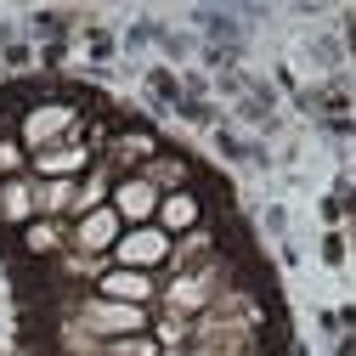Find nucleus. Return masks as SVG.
<instances>
[{
  "instance_id": "nucleus-23",
  "label": "nucleus",
  "mask_w": 356,
  "mask_h": 356,
  "mask_svg": "<svg viewBox=\"0 0 356 356\" xmlns=\"http://www.w3.org/2000/svg\"><path fill=\"white\" fill-rule=\"evenodd\" d=\"M345 29H350V40H345V46H350V57H356V12H350V23H345Z\"/></svg>"
},
{
  "instance_id": "nucleus-7",
  "label": "nucleus",
  "mask_w": 356,
  "mask_h": 356,
  "mask_svg": "<svg viewBox=\"0 0 356 356\" xmlns=\"http://www.w3.org/2000/svg\"><path fill=\"white\" fill-rule=\"evenodd\" d=\"M108 204H113V215L124 220V227H153V215H159V187L147 181V175H119Z\"/></svg>"
},
{
  "instance_id": "nucleus-19",
  "label": "nucleus",
  "mask_w": 356,
  "mask_h": 356,
  "mask_svg": "<svg viewBox=\"0 0 356 356\" xmlns=\"http://www.w3.org/2000/svg\"><path fill=\"white\" fill-rule=\"evenodd\" d=\"M108 350H113V356H164V345H159L153 334H130V339H108Z\"/></svg>"
},
{
  "instance_id": "nucleus-16",
  "label": "nucleus",
  "mask_w": 356,
  "mask_h": 356,
  "mask_svg": "<svg viewBox=\"0 0 356 356\" xmlns=\"http://www.w3.org/2000/svg\"><path fill=\"white\" fill-rule=\"evenodd\" d=\"M79 46H85L91 63H113V57H119V34H113V29H85Z\"/></svg>"
},
{
  "instance_id": "nucleus-18",
  "label": "nucleus",
  "mask_w": 356,
  "mask_h": 356,
  "mask_svg": "<svg viewBox=\"0 0 356 356\" xmlns=\"http://www.w3.org/2000/svg\"><path fill=\"white\" fill-rule=\"evenodd\" d=\"M12 175H29V153L17 136H0V181H12Z\"/></svg>"
},
{
  "instance_id": "nucleus-24",
  "label": "nucleus",
  "mask_w": 356,
  "mask_h": 356,
  "mask_svg": "<svg viewBox=\"0 0 356 356\" xmlns=\"http://www.w3.org/2000/svg\"><path fill=\"white\" fill-rule=\"evenodd\" d=\"M345 227H350V249H356V220H345Z\"/></svg>"
},
{
  "instance_id": "nucleus-2",
  "label": "nucleus",
  "mask_w": 356,
  "mask_h": 356,
  "mask_svg": "<svg viewBox=\"0 0 356 356\" xmlns=\"http://www.w3.org/2000/svg\"><path fill=\"white\" fill-rule=\"evenodd\" d=\"M164 153V136H159V130L153 124H142V119H130V124H119L113 130V142L97 153V164L102 170H113V175H136L147 159H159Z\"/></svg>"
},
{
  "instance_id": "nucleus-8",
  "label": "nucleus",
  "mask_w": 356,
  "mask_h": 356,
  "mask_svg": "<svg viewBox=\"0 0 356 356\" xmlns=\"http://www.w3.org/2000/svg\"><path fill=\"white\" fill-rule=\"evenodd\" d=\"M91 164H97V153L85 147V142H63V147L34 153L29 159V175H34V181H79Z\"/></svg>"
},
{
  "instance_id": "nucleus-20",
  "label": "nucleus",
  "mask_w": 356,
  "mask_h": 356,
  "mask_svg": "<svg viewBox=\"0 0 356 356\" xmlns=\"http://www.w3.org/2000/svg\"><path fill=\"white\" fill-rule=\"evenodd\" d=\"M34 63H40L34 40H12V46H6V68H34Z\"/></svg>"
},
{
  "instance_id": "nucleus-22",
  "label": "nucleus",
  "mask_w": 356,
  "mask_h": 356,
  "mask_svg": "<svg viewBox=\"0 0 356 356\" xmlns=\"http://www.w3.org/2000/svg\"><path fill=\"white\" fill-rule=\"evenodd\" d=\"M323 260H328V266H339V260H345V238H339V232H328V238H323Z\"/></svg>"
},
{
  "instance_id": "nucleus-14",
  "label": "nucleus",
  "mask_w": 356,
  "mask_h": 356,
  "mask_svg": "<svg viewBox=\"0 0 356 356\" xmlns=\"http://www.w3.org/2000/svg\"><path fill=\"white\" fill-rule=\"evenodd\" d=\"M113 181H119L113 170L91 164V170H85L79 181H74V215H68V220H79V215H91V209H102V204L113 198Z\"/></svg>"
},
{
  "instance_id": "nucleus-21",
  "label": "nucleus",
  "mask_w": 356,
  "mask_h": 356,
  "mask_svg": "<svg viewBox=\"0 0 356 356\" xmlns=\"http://www.w3.org/2000/svg\"><path fill=\"white\" fill-rule=\"evenodd\" d=\"M68 51H74V40H46V46H40V63H46V68H63Z\"/></svg>"
},
{
  "instance_id": "nucleus-9",
  "label": "nucleus",
  "mask_w": 356,
  "mask_h": 356,
  "mask_svg": "<svg viewBox=\"0 0 356 356\" xmlns=\"http://www.w3.org/2000/svg\"><path fill=\"white\" fill-rule=\"evenodd\" d=\"M91 294L119 300V305H159V277L153 272H130V266H108Z\"/></svg>"
},
{
  "instance_id": "nucleus-17",
  "label": "nucleus",
  "mask_w": 356,
  "mask_h": 356,
  "mask_svg": "<svg viewBox=\"0 0 356 356\" xmlns=\"http://www.w3.org/2000/svg\"><path fill=\"white\" fill-rule=\"evenodd\" d=\"M147 97H159L164 108H175V102H181V74H175V68H147Z\"/></svg>"
},
{
  "instance_id": "nucleus-6",
  "label": "nucleus",
  "mask_w": 356,
  "mask_h": 356,
  "mask_svg": "<svg viewBox=\"0 0 356 356\" xmlns=\"http://www.w3.org/2000/svg\"><path fill=\"white\" fill-rule=\"evenodd\" d=\"M153 227H159L164 238H187V232L209 227V204H204L198 181H193L187 193H170V198H159V215H153Z\"/></svg>"
},
{
  "instance_id": "nucleus-4",
  "label": "nucleus",
  "mask_w": 356,
  "mask_h": 356,
  "mask_svg": "<svg viewBox=\"0 0 356 356\" xmlns=\"http://www.w3.org/2000/svg\"><path fill=\"white\" fill-rule=\"evenodd\" d=\"M68 220H29V227L23 232H6V238H0V249H17V254H29L34 266H51L57 254H68Z\"/></svg>"
},
{
  "instance_id": "nucleus-15",
  "label": "nucleus",
  "mask_w": 356,
  "mask_h": 356,
  "mask_svg": "<svg viewBox=\"0 0 356 356\" xmlns=\"http://www.w3.org/2000/svg\"><path fill=\"white\" fill-rule=\"evenodd\" d=\"M34 215L40 220H68L74 215V181H34Z\"/></svg>"
},
{
  "instance_id": "nucleus-10",
  "label": "nucleus",
  "mask_w": 356,
  "mask_h": 356,
  "mask_svg": "<svg viewBox=\"0 0 356 356\" xmlns=\"http://www.w3.org/2000/svg\"><path fill=\"white\" fill-rule=\"evenodd\" d=\"M220 254V227L209 220V227H198V232H187V238H175V249H170V266H164V277H187V272H204V266Z\"/></svg>"
},
{
  "instance_id": "nucleus-1",
  "label": "nucleus",
  "mask_w": 356,
  "mask_h": 356,
  "mask_svg": "<svg viewBox=\"0 0 356 356\" xmlns=\"http://www.w3.org/2000/svg\"><path fill=\"white\" fill-rule=\"evenodd\" d=\"M79 108H74V97L63 91V79H57V91L51 97H40V102H29L23 108V119H17V142H23V153L34 159V153H46V147H63V142H79Z\"/></svg>"
},
{
  "instance_id": "nucleus-11",
  "label": "nucleus",
  "mask_w": 356,
  "mask_h": 356,
  "mask_svg": "<svg viewBox=\"0 0 356 356\" xmlns=\"http://www.w3.org/2000/svg\"><path fill=\"white\" fill-rule=\"evenodd\" d=\"M136 175H147V181L159 187V198H170V193H187L193 181H198V170H193V159L187 153H175V147H164L159 159H147Z\"/></svg>"
},
{
  "instance_id": "nucleus-5",
  "label": "nucleus",
  "mask_w": 356,
  "mask_h": 356,
  "mask_svg": "<svg viewBox=\"0 0 356 356\" xmlns=\"http://www.w3.org/2000/svg\"><path fill=\"white\" fill-rule=\"evenodd\" d=\"M68 249H79V254H97V260H108L113 254V243L124 238V220L113 215V204H102V209H91V215H79V220H68Z\"/></svg>"
},
{
  "instance_id": "nucleus-3",
  "label": "nucleus",
  "mask_w": 356,
  "mask_h": 356,
  "mask_svg": "<svg viewBox=\"0 0 356 356\" xmlns=\"http://www.w3.org/2000/svg\"><path fill=\"white\" fill-rule=\"evenodd\" d=\"M170 249H175V238H164L159 227H124V238L113 243V266H130V272H153V277H164V266H170Z\"/></svg>"
},
{
  "instance_id": "nucleus-13",
  "label": "nucleus",
  "mask_w": 356,
  "mask_h": 356,
  "mask_svg": "<svg viewBox=\"0 0 356 356\" xmlns=\"http://www.w3.org/2000/svg\"><path fill=\"white\" fill-rule=\"evenodd\" d=\"M175 356H266V334H209Z\"/></svg>"
},
{
  "instance_id": "nucleus-12",
  "label": "nucleus",
  "mask_w": 356,
  "mask_h": 356,
  "mask_svg": "<svg viewBox=\"0 0 356 356\" xmlns=\"http://www.w3.org/2000/svg\"><path fill=\"white\" fill-rule=\"evenodd\" d=\"M29 220H34V175H12V181H0V238L23 232Z\"/></svg>"
}]
</instances>
